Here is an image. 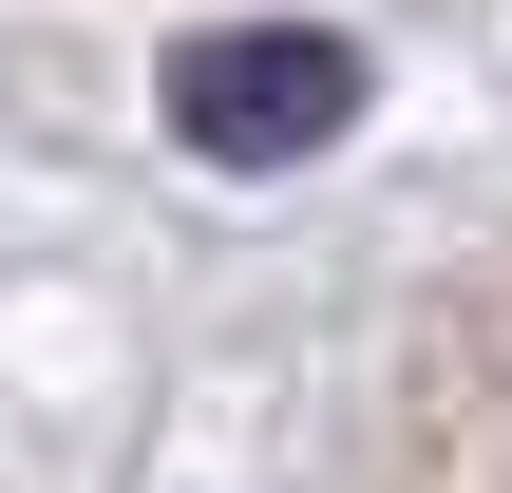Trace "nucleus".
<instances>
[{
  "mask_svg": "<svg viewBox=\"0 0 512 493\" xmlns=\"http://www.w3.org/2000/svg\"><path fill=\"white\" fill-rule=\"evenodd\" d=\"M342 114H361V38H323V19H209L171 57V133L209 171H304Z\"/></svg>",
  "mask_w": 512,
  "mask_h": 493,
  "instance_id": "obj_1",
  "label": "nucleus"
}]
</instances>
